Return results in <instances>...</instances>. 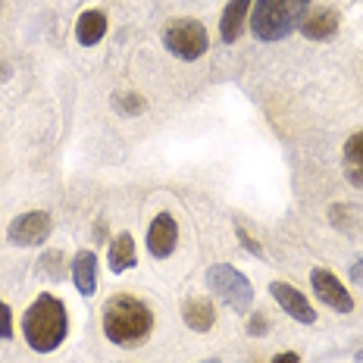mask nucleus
<instances>
[{
  "label": "nucleus",
  "mask_w": 363,
  "mask_h": 363,
  "mask_svg": "<svg viewBox=\"0 0 363 363\" xmlns=\"http://www.w3.org/2000/svg\"><path fill=\"white\" fill-rule=\"evenodd\" d=\"M150 329H154V313L135 294H113L104 304V332L113 345L138 347L147 342Z\"/></svg>",
  "instance_id": "f257e3e1"
},
{
  "label": "nucleus",
  "mask_w": 363,
  "mask_h": 363,
  "mask_svg": "<svg viewBox=\"0 0 363 363\" xmlns=\"http://www.w3.org/2000/svg\"><path fill=\"white\" fill-rule=\"evenodd\" d=\"M22 332L26 342L38 354H50L63 345L66 332H69V316H66L63 301L54 294H38L35 304L22 316Z\"/></svg>",
  "instance_id": "f03ea898"
},
{
  "label": "nucleus",
  "mask_w": 363,
  "mask_h": 363,
  "mask_svg": "<svg viewBox=\"0 0 363 363\" xmlns=\"http://www.w3.org/2000/svg\"><path fill=\"white\" fill-rule=\"evenodd\" d=\"M310 0H257L251 6V32L260 41H282L304 22Z\"/></svg>",
  "instance_id": "7ed1b4c3"
},
{
  "label": "nucleus",
  "mask_w": 363,
  "mask_h": 363,
  "mask_svg": "<svg viewBox=\"0 0 363 363\" xmlns=\"http://www.w3.org/2000/svg\"><path fill=\"white\" fill-rule=\"evenodd\" d=\"M207 289L235 313H247L254 304V289L247 282V276L241 269L229 267V263H216V267L207 269Z\"/></svg>",
  "instance_id": "20e7f679"
},
{
  "label": "nucleus",
  "mask_w": 363,
  "mask_h": 363,
  "mask_svg": "<svg viewBox=\"0 0 363 363\" xmlns=\"http://www.w3.org/2000/svg\"><path fill=\"white\" fill-rule=\"evenodd\" d=\"M163 44L169 54H176L182 60H198L207 54L210 38H207V28L198 19H172L163 28Z\"/></svg>",
  "instance_id": "39448f33"
},
{
  "label": "nucleus",
  "mask_w": 363,
  "mask_h": 363,
  "mask_svg": "<svg viewBox=\"0 0 363 363\" xmlns=\"http://www.w3.org/2000/svg\"><path fill=\"white\" fill-rule=\"evenodd\" d=\"M50 232H54L50 213L32 210V213H22V216L13 219L6 238H10V245H16V247H35V245H41V241H48Z\"/></svg>",
  "instance_id": "423d86ee"
},
{
  "label": "nucleus",
  "mask_w": 363,
  "mask_h": 363,
  "mask_svg": "<svg viewBox=\"0 0 363 363\" xmlns=\"http://www.w3.org/2000/svg\"><path fill=\"white\" fill-rule=\"evenodd\" d=\"M310 285H313V294L323 301L326 307H332L335 313H351L354 310V301L351 294H347V289L342 282H338V276L332 269H323L316 267L313 272H310Z\"/></svg>",
  "instance_id": "0eeeda50"
},
{
  "label": "nucleus",
  "mask_w": 363,
  "mask_h": 363,
  "mask_svg": "<svg viewBox=\"0 0 363 363\" xmlns=\"http://www.w3.org/2000/svg\"><path fill=\"white\" fill-rule=\"evenodd\" d=\"M269 294L276 298V304L282 307L291 320L304 323V326L316 323V310L310 307V301L298 289H294V285H289V282H269Z\"/></svg>",
  "instance_id": "6e6552de"
},
{
  "label": "nucleus",
  "mask_w": 363,
  "mask_h": 363,
  "mask_svg": "<svg viewBox=\"0 0 363 363\" xmlns=\"http://www.w3.org/2000/svg\"><path fill=\"white\" fill-rule=\"evenodd\" d=\"M176 245H179L176 219H172L169 213H157L147 225V251L154 254L157 260H163V257H169L172 251H176Z\"/></svg>",
  "instance_id": "1a4fd4ad"
},
{
  "label": "nucleus",
  "mask_w": 363,
  "mask_h": 363,
  "mask_svg": "<svg viewBox=\"0 0 363 363\" xmlns=\"http://www.w3.org/2000/svg\"><path fill=\"white\" fill-rule=\"evenodd\" d=\"M104 35H107V13L104 10H85L75 19V41H79L82 48L101 44Z\"/></svg>",
  "instance_id": "9d476101"
},
{
  "label": "nucleus",
  "mask_w": 363,
  "mask_h": 363,
  "mask_svg": "<svg viewBox=\"0 0 363 363\" xmlns=\"http://www.w3.org/2000/svg\"><path fill=\"white\" fill-rule=\"evenodd\" d=\"M72 282L82 298H91L97 291V257L91 251H79L72 260Z\"/></svg>",
  "instance_id": "9b49d317"
},
{
  "label": "nucleus",
  "mask_w": 363,
  "mask_h": 363,
  "mask_svg": "<svg viewBox=\"0 0 363 363\" xmlns=\"http://www.w3.org/2000/svg\"><path fill=\"white\" fill-rule=\"evenodd\" d=\"M247 10H251V0H229L223 10V19H219V35H223L225 44H235L241 38V28H245Z\"/></svg>",
  "instance_id": "f8f14e48"
},
{
  "label": "nucleus",
  "mask_w": 363,
  "mask_h": 363,
  "mask_svg": "<svg viewBox=\"0 0 363 363\" xmlns=\"http://www.w3.org/2000/svg\"><path fill=\"white\" fill-rule=\"evenodd\" d=\"M182 320L191 332H210L216 323V307L207 298H191L182 310Z\"/></svg>",
  "instance_id": "ddd939ff"
},
{
  "label": "nucleus",
  "mask_w": 363,
  "mask_h": 363,
  "mask_svg": "<svg viewBox=\"0 0 363 363\" xmlns=\"http://www.w3.org/2000/svg\"><path fill=\"white\" fill-rule=\"evenodd\" d=\"M304 38L310 41H326L338 32V13L335 10H313L310 16H304Z\"/></svg>",
  "instance_id": "4468645a"
},
{
  "label": "nucleus",
  "mask_w": 363,
  "mask_h": 363,
  "mask_svg": "<svg viewBox=\"0 0 363 363\" xmlns=\"http://www.w3.org/2000/svg\"><path fill=\"white\" fill-rule=\"evenodd\" d=\"M345 176L354 188H363V132L345 141Z\"/></svg>",
  "instance_id": "2eb2a0df"
},
{
  "label": "nucleus",
  "mask_w": 363,
  "mask_h": 363,
  "mask_svg": "<svg viewBox=\"0 0 363 363\" xmlns=\"http://www.w3.org/2000/svg\"><path fill=\"white\" fill-rule=\"evenodd\" d=\"M135 260H138V257H135V238L132 235H119L110 245V254H107L110 269L113 272H125V269L135 267Z\"/></svg>",
  "instance_id": "dca6fc26"
},
{
  "label": "nucleus",
  "mask_w": 363,
  "mask_h": 363,
  "mask_svg": "<svg viewBox=\"0 0 363 363\" xmlns=\"http://www.w3.org/2000/svg\"><path fill=\"white\" fill-rule=\"evenodd\" d=\"M113 107L123 116H141L147 110V101L141 94H132V91H119V94H113Z\"/></svg>",
  "instance_id": "f3484780"
},
{
  "label": "nucleus",
  "mask_w": 363,
  "mask_h": 363,
  "mask_svg": "<svg viewBox=\"0 0 363 363\" xmlns=\"http://www.w3.org/2000/svg\"><path fill=\"white\" fill-rule=\"evenodd\" d=\"M41 267L48 269V276H63V254L60 251H50V254H44L41 257Z\"/></svg>",
  "instance_id": "a211bd4d"
},
{
  "label": "nucleus",
  "mask_w": 363,
  "mask_h": 363,
  "mask_svg": "<svg viewBox=\"0 0 363 363\" xmlns=\"http://www.w3.org/2000/svg\"><path fill=\"white\" fill-rule=\"evenodd\" d=\"M267 332H269V320H267L263 313H254L251 320H247V335H257V338H260V335H267Z\"/></svg>",
  "instance_id": "6ab92c4d"
},
{
  "label": "nucleus",
  "mask_w": 363,
  "mask_h": 363,
  "mask_svg": "<svg viewBox=\"0 0 363 363\" xmlns=\"http://www.w3.org/2000/svg\"><path fill=\"white\" fill-rule=\"evenodd\" d=\"M13 335V313L6 307V301H0V338H10Z\"/></svg>",
  "instance_id": "aec40b11"
},
{
  "label": "nucleus",
  "mask_w": 363,
  "mask_h": 363,
  "mask_svg": "<svg viewBox=\"0 0 363 363\" xmlns=\"http://www.w3.org/2000/svg\"><path fill=\"white\" fill-rule=\"evenodd\" d=\"M238 238H241V245H245V247H247V251H251V254H257V257H260V254H263V247H260V245H257V241H254L251 235H247V232H245V229H238Z\"/></svg>",
  "instance_id": "412c9836"
},
{
  "label": "nucleus",
  "mask_w": 363,
  "mask_h": 363,
  "mask_svg": "<svg viewBox=\"0 0 363 363\" xmlns=\"http://www.w3.org/2000/svg\"><path fill=\"white\" fill-rule=\"evenodd\" d=\"M329 219L338 225V229H347V219H345V203H338V207H332Z\"/></svg>",
  "instance_id": "4be33fe9"
},
{
  "label": "nucleus",
  "mask_w": 363,
  "mask_h": 363,
  "mask_svg": "<svg viewBox=\"0 0 363 363\" xmlns=\"http://www.w3.org/2000/svg\"><path fill=\"white\" fill-rule=\"evenodd\" d=\"M272 363H301V357H298V351H282L272 357Z\"/></svg>",
  "instance_id": "5701e85b"
},
{
  "label": "nucleus",
  "mask_w": 363,
  "mask_h": 363,
  "mask_svg": "<svg viewBox=\"0 0 363 363\" xmlns=\"http://www.w3.org/2000/svg\"><path fill=\"white\" fill-rule=\"evenodd\" d=\"M351 279H354V282H360V285H363V260H360V263H354V267H351Z\"/></svg>",
  "instance_id": "b1692460"
},
{
  "label": "nucleus",
  "mask_w": 363,
  "mask_h": 363,
  "mask_svg": "<svg viewBox=\"0 0 363 363\" xmlns=\"http://www.w3.org/2000/svg\"><path fill=\"white\" fill-rule=\"evenodd\" d=\"M0 75H10V66H4V63H0Z\"/></svg>",
  "instance_id": "393cba45"
},
{
  "label": "nucleus",
  "mask_w": 363,
  "mask_h": 363,
  "mask_svg": "<svg viewBox=\"0 0 363 363\" xmlns=\"http://www.w3.org/2000/svg\"><path fill=\"white\" fill-rule=\"evenodd\" d=\"M357 363H363V351H360V354H357Z\"/></svg>",
  "instance_id": "a878e982"
},
{
  "label": "nucleus",
  "mask_w": 363,
  "mask_h": 363,
  "mask_svg": "<svg viewBox=\"0 0 363 363\" xmlns=\"http://www.w3.org/2000/svg\"><path fill=\"white\" fill-rule=\"evenodd\" d=\"M201 363H219V360H201Z\"/></svg>",
  "instance_id": "bb28decb"
},
{
  "label": "nucleus",
  "mask_w": 363,
  "mask_h": 363,
  "mask_svg": "<svg viewBox=\"0 0 363 363\" xmlns=\"http://www.w3.org/2000/svg\"><path fill=\"white\" fill-rule=\"evenodd\" d=\"M0 6H4V0H0Z\"/></svg>",
  "instance_id": "cd10ccee"
}]
</instances>
